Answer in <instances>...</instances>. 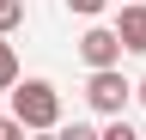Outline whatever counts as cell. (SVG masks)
<instances>
[{"instance_id":"cell-1","label":"cell","mask_w":146,"mask_h":140,"mask_svg":"<svg viewBox=\"0 0 146 140\" xmlns=\"http://www.w3.org/2000/svg\"><path fill=\"white\" fill-rule=\"evenodd\" d=\"M12 116L25 122V128H36V134L61 128V92H55L49 79H18L12 85Z\"/></svg>"},{"instance_id":"cell-2","label":"cell","mask_w":146,"mask_h":140,"mask_svg":"<svg viewBox=\"0 0 146 140\" xmlns=\"http://www.w3.org/2000/svg\"><path fill=\"white\" fill-rule=\"evenodd\" d=\"M128 98H134V85L122 79V61H116V67H91V79H85V104H91L98 116H122Z\"/></svg>"},{"instance_id":"cell-3","label":"cell","mask_w":146,"mask_h":140,"mask_svg":"<svg viewBox=\"0 0 146 140\" xmlns=\"http://www.w3.org/2000/svg\"><path fill=\"white\" fill-rule=\"evenodd\" d=\"M122 55H128V49H122V37H116V25H91L85 37H79V61H85V67H116Z\"/></svg>"},{"instance_id":"cell-4","label":"cell","mask_w":146,"mask_h":140,"mask_svg":"<svg viewBox=\"0 0 146 140\" xmlns=\"http://www.w3.org/2000/svg\"><path fill=\"white\" fill-rule=\"evenodd\" d=\"M116 37H122V49H128V55H146V0H128V6H122Z\"/></svg>"},{"instance_id":"cell-5","label":"cell","mask_w":146,"mask_h":140,"mask_svg":"<svg viewBox=\"0 0 146 140\" xmlns=\"http://www.w3.org/2000/svg\"><path fill=\"white\" fill-rule=\"evenodd\" d=\"M18 85V49L6 43V31H0V92H12Z\"/></svg>"},{"instance_id":"cell-6","label":"cell","mask_w":146,"mask_h":140,"mask_svg":"<svg viewBox=\"0 0 146 140\" xmlns=\"http://www.w3.org/2000/svg\"><path fill=\"white\" fill-rule=\"evenodd\" d=\"M18 25H25V0H0V31L12 37Z\"/></svg>"},{"instance_id":"cell-7","label":"cell","mask_w":146,"mask_h":140,"mask_svg":"<svg viewBox=\"0 0 146 140\" xmlns=\"http://www.w3.org/2000/svg\"><path fill=\"white\" fill-rule=\"evenodd\" d=\"M104 6H110V0H67V12H79V19H98Z\"/></svg>"},{"instance_id":"cell-8","label":"cell","mask_w":146,"mask_h":140,"mask_svg":"<svg viewBox=\"0 0 146 140\" xmlns=\"http://www.w3.org/2000/svg\"><path fill=\"white\" fill-rule=\"evenodd\" d=\"M18 134H25V122H18V116H0V140H18Z\"/></svg>"},{"instance_id":"cell-9","label":"cell","mask_w":146,"mask_h":140,"mask_svg":"<svg viewBox=\"0 0 146 140\" xmlns=\"http://www.w3.org/2000/svg\"><path fill=\"white\" fill-rule=\"evenodd\" d=\"M134 98H140V110H146V79H140V85H134Z\"/></svg>"}]
</instances>
